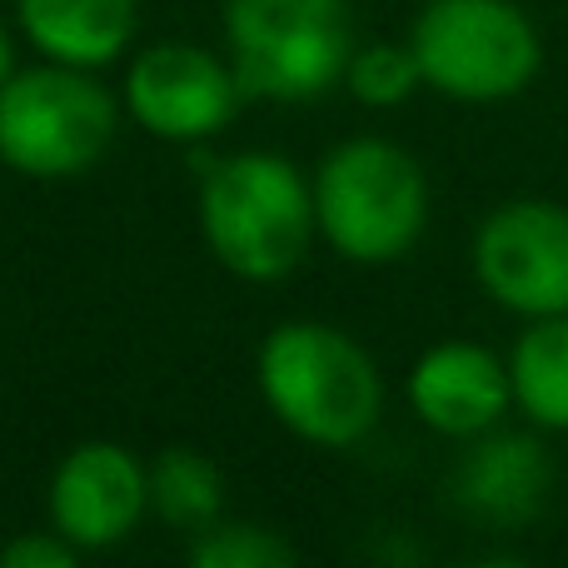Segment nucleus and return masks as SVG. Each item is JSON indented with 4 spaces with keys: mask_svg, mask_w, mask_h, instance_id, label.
<instances>
[{
    "mask_svg": "<svg viewBox=\"0 0 568 568\" xmlns=\"http://www.w3.org/2000/svg\"><path fill=\"white\" fill-rule=\"evenodd\" d=\"M225 36L245 95L300 105L349 70L354 26L344 0H230Z\"/></svg>",
    "mask_w": 568,
    "mask_h": 568,
    "instance_id": "obj_5",
    "label": "nucleus"
},
{
    "mask_svg": "<svg viewBox=\"0 0 568 568\" xmlns=\"http://www.w3.org/2000/svg\"><path fill=\"white\" fill-rule=\"evenodd\" d=\"M150 504L165 524L175 529H210L220 519V504H225V484L220 469L195 449H165L150 469Z\"/></svg>",
    "mask_w": 568,
    "mask_h": 568,
    "instance_id": "obj_14",
    "label": "nucleus"
},
{
    "mask_svg": "<svg viewBox=\"0 0 568 568\" xmlns=\"http://www.w3.org/2000/svg\"><path fill=\"white\" fill-rule=\"evenodd\" d=\"M150 509V469L120 444H80L50 479V519L75 549H110Z\"/></svg>",
    "mask_w": 568,
    "mask_h": 568,
    "instance_id": "obj_9",
    "label": "nucleus"
},
{
    "mask_svg": "<svg viewBox=\"0 0 568 568\" xmlns=\"http://www.w3.org/2000/svg\"><path fill=\"white\" fill-rule=\"evenodd\" d=\"M514 404L539 429L568 434V314L529 320V329L509 349Z\"/></svg>",
    "mask_w": 568,
    "mask_h": 568,
    "instance_id": "obj_13",
    "label": "nucleus"
},
{
    "mask_svg": "<svg viewBox=\"0 0 568 568\" xmlns=\"http://www.w3.org/2000/svg\"><path fill=\"white\" fill-rule=\"evenodd\" d=\"M409 50L424 85L464 105L524 95L544 65V40L519 0H429Z\"/></svg>",
    "mask_w": 568,
    "mask_h": 568,
    "instance_id": "obj_4",
    "label": "nucleus"
},
{
    "mask_svg": "<svg viewBox=\"0 0 568 568\" xmlns=\"http://www.w3.org/2000/svg\"><path fill=\"white\" fill-rule=\"evenodd\" d=\"M0 564L6 568H70L75 564V544L65 534H20L16 544L0 549Z\"/></svg>",
    "mask_w": 568,
    "mask_h": 568,
    "instance_id": "obj_17",
    "label": "nucleus"
},
{
    "mask_svg": "<svg viewBox=\"0 0 568 568\" xmlns=\"http://www.w3.org/2000/svg\"><path fill=\"white\" fill-rule=\"evenodd\" d=\"M190 564L195 568H290L294 549L280 534L260 529V524H220L215 519L190 544Z\"/></svg>",
    "mask_w": 568,
    "mask_h": 568,
    "instance_id": "obj_16",
    "label": "nucleus"
},
{
    "mask_svg": "<svg viewBox=\"0 0 568 568\" xmlns=\"http://www.w3.org/2000/svg\"><path fill=\"white\" fill-rule=\"evenodd\" d=\"M314 220L334 255L394 265L429 225V180L419 160L389 140H344L314 175Z\"/></svg>",
    "mask_w": 568,
    "mask_h": 568,
    "instance_id": "obj_3",
    "label": "nucleus"
},
{
    "mask_svg": "<svg viewBox=\"0 0 568 568\" xmlns=\"http://www.w3.org/2000/svg\"><path fill=\"white\" fill-rule=\"evenodd\" d=\"M200 230L230 275L284 280L320 230L314 185L284 155H265V150L230 155L205 175Z\"/></svg>",
    "mask_w": 568,
    "mask_h": 568,
    "instance_id": "obj_2",
    "label": "nucleus"
},
{
    "mask_svg": "<svg viewBox=\"0 0 568 568\" xmlns=\"http://www.w3.org/2000/svg\"><path fill=\"white\" fill-rule=\"evenodd\" d=\"M115 95L90 70L40 65L0 85V160L30 180H70L105 160Z\"/></svg>",
    "mask_w": 568,
    "mask_h": 568,
    "instance_id": "obj_6",
    "label": "nucleus"
},
{
    "mask_svg": "<svg viewBox=\"0 0 568 568\" xmlns=\"http://www.w3.org/2000/svg\"><path fill=\"white\" fill-rule=\"evenodd\" d=\"M235 65L185 40H160L140 50L125 75V105L150 135L160 140H205L225 130L240 110Z\"/></svg>",
    "mask_w": 568,
    "mask_h": 568,
    "instance_id": "obj_8",
    "label": "nucleus"
},
{
    "mask_svg": "<svg viewBox=\"0 0 568 568\" xmlns=\"http://www.w3.org/2000/svg\"><path fill=\"white\" fill-rule=\"evenodd\" d=\"M454 504L489 529H524L554 489V464L529 434H479L469 439L449 479Z\"/></svg>",
    "mask_w": 568,
    "mask_h": 568,
    "instance_id": "obj_11",
    "label": "nucleus"
},
{
    "mask_svg": "<svg viewBox=\"0 0 568 568\" xmlns=\"http://www.w3.org/2000/svg\"><path fill=\"white\" fill-rule=\"evenodd\" d=\"M260 394L290 434L320 449H349L379 424L384 379L364 344L334 324L290 320L260 344Z\"/></svg>",
    "mask_w": 568,
    "mask_h": 568,
    "instance_id": "obj_1",
    "label": "nucleus"
},
{
    "mask_svg": "<svg viewBox=\"0 0 568 568\" xmlns=\"http://www.w3.org/2000/svg\"><path fill=\"white\" fill-rule=\"evenodd\" d=\"M26 40L55 65L100 70L135 36V0H16Z\"/></svg>",
    "mask_w": 568,
    "mask_h": 568,
    "instance_id": "obj_12",
    "label": "nucleus"
},
{
    "mask_svg": "<svg viewBox=\"0 0 568 568\" xmlns=\"http://www.w3.org/2000/svg\"><path fill=\"white\" fill-rule=\"evenodd\" d=\"M474 280L519 320L568 314V205L509 200L474 235Z\"/></svg>",
    "mask_w": 568,
    "mask_h": 568,
    "instance_id": "obj_7",
    "label": "nucleus"
},
{
    "mask_svg": "<svg viewBox=\"0 0 568 568\" xmlns=\"http://www.w3.org/2000/svg\"><path fill=\"white\" fill-rule=\"evenodd\" d=\"M409 404L444 439H479L514 404L509 359L474 339H444L409 369Z\"/></svg>",
    "mask_w": 568,
    "mask_h": 568,
    "instance_id": "obj_10",
    "label": "nucleus"
},
{
    "mask_svg": "<svg viewBox=\"0 0 568 568\" xmlns=\"http://www.w3.org/2000/svg\"><path fill=\"white\" fill-rule=\"evenodd\" d=\"M344 85L354 90V100L369 110H394L424 85L419 60H414L409 45H364L349 55V70H344Z\"/></svg>",
    "mask_w": 568,
    "mask_h": 568,
    "instance_id": "obj_15",
    "label": "nucleus"
},
{
    "mask_svg": "<svg viewBox=\"0 0 568 568\" xmlns=\"http://www.w3.org/2000/svg\"><path fill=\"white\" fill-rule=\"evenodd\" d=\"M10 80V36H6V26H0V85Z\"/></svg>",
    "mask_w": 568,
    "mask_h": 568,
    "instance_id": "obj_18",
    "label": "nucleus"
}]
</instances>
